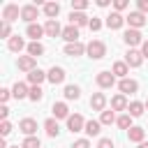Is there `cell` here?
Instances as JSON below:
<instances>
[{
    "label": "cell",
    "instance_id": "obj_1",
    "mask_svg": "<svg viewBox=\"0 0 148 148\" xmlns=\"http://www.w3.org/2000/svg\"><path fill=\"white\" fill-rule=\"evenodd\" d=\"M86 51H88V56H90L92 60H99V58L106 56V44L99 42V39H90L88 46H86Z\"/></svg>",
    "mask_w": 148,
    "mask_h": 148
},
{
    "label": "cell",
    "instance_id": "obj_2",
    "mask_svg": "<svg viewBox=\"0 0 148 148\" xmlns=\"http://www.w3.org/2000/svg\"><path fill=\"white\" fill-rule=\"evenodd\" d=\"M125 21L130 23V28L139 30V28H143V25H146V21H148V18H146V14H141V12L136 9V12H130V16H125Z\"/></svg>",
    "mask_w": 148,
    "mask_h": 148
},
{
    "label": "cell",
    "instance_id": "obj_3",
    "mask_svg": "<svg viewBox=\"0 0 148 148\" xmlns=\"http://www.w3.org/2000/svg\"><path fill=\"white\" fill-rule=\"evenodd\" d=\"M16 65H18V69H23V72L30 74V72L37 69V58H32V56H18Z\"/></svg>",
    "mask_w": 148,
    "mask_h": 148
},
{
    "label": "cell",
    "instance_id": "obj_4",
    "mask_svg": "<svg viewBox=\"0 0 148 148\" xmlns=\"http://www.w3.org/2000/svg\"><path fill=\"white\" fill-rule=\"evenodd\" d=\"M21 16V9H18V5H5V9H2V21L5 23H12V21H16Z\"/></svg>",
    "mask_w": 148,
    "mask_h": 148
},
{
    "label": "cell",
    "instance_id": "obj_5",
    "mask_svg": "<svg viewBox=\"0 0 148 148\" xmlns=\"http://www.w3.org/2000/svg\"><path fill=\"white\" fill-rule=\"evenodd\" d=\"M86 127V120H83V116H79V113H74V116H69L67 118V130L74 134V132H81Z\"/></svg>",
    "mask_w": 148,
    "mask_h": 148
},
{
    "label": "cell",
    "instance_id": "obj_6",
    "mask_svg": "<svg viewBox=\"0 0 148 148\" xmlns=\"http://www.w3.org/2000/svg\"><path fill=\"white\" fill-rule=\"evenodd\" d=\"M37 5H25V7H21V18L23 21H28V25L30 23H35V18H37Z\"/></svg>",
    "mask_w": 148,
    "mask_h": 148
},
{
    "label": "cell",
    "instance_id": "obj_7",
    "mask_svg": "<svg viewBox=\"0 0 148 148\" xmlns=\"http://www.w3.org/2000/svg\"><path fill=\"white\" fill-rule=\"evenodd\" d=\"M123 23H125V16H123L120 12H111V14L106 16V28H111V30H118Z\"/></svg>",
    "mask_w": 148,
    "mask_h": 148
},
{
    "label": "cell",
    "instance_id": "obj_8",
    "mask_svg": "<svg viewBox=\"0 0 148 148\" xmlns=\"http://www.w3.org/2000/svg\"><path fill=\"white\" fill-rule=\"evenodd\" d=\"M67 44H76L79 42V28L76 25H67V28H62V35H60Z\"/></svg>",
    "mask_w": 148,
    "mask_h": 148
},
{
    "label": "cell",
    "instance_id": "obj_9",
    "mask_svg": "<svg viewBox=\"0 0 148 148\" xmlns=\"http://www.w3.org/2000/svg\"><path fill=\"white\" fill-rule=\"evenodd\" d=\"M123 39H125V44H127V46H136V44H143V39H141V32H139V30H134V28H130V30L123 35Z\"/></svg>",
    "mask_w": 148,
    "mask_h": 148
},
{
    "label": "cell",
    "instance_id": "obj_10",
    "mask_svg": "<svg viewBox=\"0 0 148 148\" xmlns=\"http://www.w3.org/2000/svg\"><path fill=\"white\" fill-rule=\"evenodd\" d=\"M125 62H127V67H139V65L143 62V56H141V51H136V49H130V51H127V56H125Z\"/></svg>",
    "mask_w": 148,
    "mask_h": 148
},
{
    "label": "cell",
    "instance_id": "obj_11",
    "mask_svg": "<svg viewBox=\"0 0 148 148\" xmlns=\"http://www.w3.org/2000/svg\"><path fill=\"white\" fill-rule=\"evenodd\" d=\"M18 130H21L25 136H35V132H37V123H35L32 118H23V120L18 123Z\"/></svg>",
    "mask_w": 148,
    "mask_h": 148
},
{
    "label": "cell",
    "instance_id": "obj_12",
    "mask_svg": "<svg viewBox=\"0 0 148 148\" xmlns=\"http://www.w3.org/2000/svg\"><path fill=\"white\" fill-rule=\"evenodd\" d=\"M113 83H116L113 72H99V74H97V86H99V88H111Z\"/></svg>",
    "mask_w": 148,
    "mask_h": 148
},
{
    "label": "cell",
    "instance_id": "obj_13",
    "mask_svg": "<svg viewBox=\"0 0 148 148\" xmlns=\"http://www.w3.org/2000/svg\"><path fill=\"white\" fill-rule=\"evenodd\" d=\"M88 23H90V18H88L83 12H72V14H69V25L81 28V25H88Z\"/></svg>",
    "mask_w": 148,
    "mask_h": 148
},
{
    "label": "cell",
    "instance_id": "obj_14",
    "mask_svg": "<svg viewBox=\"0 0 148 148\" xmlns=\"http://www.w3.org/2000/svg\"><path fill=\"white\" fill-rule=\"evenodd\" d=\"M118 88H120L123 95H127V92H136V90H139V83H136L134 79H120Z\"/></svg>",
    "mask_w": 148,
    "mask_h": 148
},
{
    "label": "cell",
    "instance_id": "obj_15",
    "mask_svg": "<svg viewBox=\"0 0 148 148\" xmlns=\"http://www.w3.org/2000/svg\"><path fill=\"white\" fill-rule=\"evenodd\" d=\"M44 32H46L49 37H58V35H62V28H60L58 21H46V23H44Z\"/></svg>",
    "mask_w": 148,
    "mask_h": 148
},
{
    "label": "cell",
    "instance_id": "obj_16",
    "mask_svg": "<svg viewBox=\"0 0 148 148\" xmlns=\"http://www.w3.org/2000/svg\"><path fill=\"white\" fill-rule=\"evenodd\" d=\"M25 35L32 37V42H39V37L44 35V25H39V23H30L28 30H25Z\"/></svg>",
    "mask_w": 148,
    "mask_h": 148
},
{
    "label": "cell",
    "instance_id": "obj_17",
    "mask_svg": "<svg viewBox=\"0 0 148 148\" xmlns=\"http://www.w3.org/2000/svg\"><path fill=\"white\" fill-rule=\"evenodd\" d=\"M49 81L56 86V83H62L65 81V69L62 67H51L49 69Z\"/></svg>",
    "mask_w": 148,
    "mask_h": 148
},
{
    "label": "cell",
    "instance_id": "obj_18",
    "mask_svg": "<svg viewBox=\"0 0 148 148\" xmlns=\"http://www.w3.org/2000/svg\"><path fill=\"white\" fill-rule=\"evenodd\" d=\"M12 95H14L16 99H23V97H28V95H30V88H28L25 83L16 81V83H14V88H12Z\"/></svg>",
    "mask_w": 148,
    "mask_h": 148
},
{
    "label": "cell",
    "instance_id": "obj_19",
    "mask_svg": "<svg viewBox=\"0 0 148 148\" xmlns=\"http://www.w3.org/2000/svg\"><path fill=\"white\" fill-rule=\"evenodd\" d=\"M90 106H92L95 111H104V106H106V97H104V92H95V95L90 97Z\"/></svg>",
    "mask_w": 148,
    "mask_h": 148
},
{
    "label": "cell",
    "instance_id": "obj_20",
    "mask_svg": "<svg viewBox=\"0 0 148 148\" xmlns=\"http://www.w3.org/2000/svg\"><path fill=\"white\" fill-rule=\"evenodd\" d=\"M127 136H130V141H134V143H143V136H146V130L143 127H132V130H127Z\"/></svg>",
    "mask_w": 148,
    "mask_h": 148
},
{
    "label": "cell",
    "instance_id": "obj_21",
    "mask_svg": "<svg viewBox=\"0 0 148 148\" xmlns=\"http://www.w3.org/2000/svg\"><path fill=\"white\" fill-rule=\"evenodd\" d=\"M83 51H86V46H83L81 42H76V44H67V46H65V56H72V58L83 56Z\"/></svg>",
    "mask_w": 148,
    "mask_h": 148
},
{
    "label": "cell",
    "instance_id": "obj_22",
    "mask_svg": "<svg viewBox=\"0 0 148 148\" xmlns=\"http://www.w3.org/2000/svg\"><path fill=\"white\" fill-rule=\"evenodd\" d=\"M127 106H130V104H127V99H125L123 92H118V95L111 99V109H113V111H125Z\"/></svg>",
    "mask_w": 148,
    "mask_h": 148
},
{
    "label": "cell",
    "instance_id": "obj_23",
    "mask_svg": "<svg viewBox=\"0 0 148 148\" xmlns=\"http://www.w3.org/2000/svg\"><path fill=\"white\" fill-rule=\"evenodd\" d=\"M44 14L49 16V21H56V16L60 14V5L58 2H46L44 5Z\"/></svg>",
    "mask_w": 148,
    "mask_h": 148
},
{
    "label": "cell",
    "instance_id": "obj_24",
    "mask_svg": "<svg viewBox=\"0 0 148 148\" xmlns=\"http://www.w3.org/2000/svg\"><path fill=\"white\" fill-rule=\"evenodd\" d=\"M7 46H9V51L18 53V51L25 46V42H23V37H18V35H12V37H9V42H7Z\"/></svg>",
    "mask_w": 148,
    "mask_h": 148
},
{
    "label": "cell",
    "instance_id": "obj_25",
    "mask_svg": "<svg viewBox=\"0 0 148 148\" xmlns=\"http://www.w3.org/2000/svg\"><path fill=\"white\" fill-rule=\"evenodd\" d=\"M51 111H53V116H56V118H69V109H67V104H65V102H56Z\"/></svg>",
    "mask_w": 148,
    "mask_h": 148
},
{
    "label": "cell",
    "instance_id": "obj_26",
    "mask_svg": "<svg viewBox=\"0 0 148 148\" xmlns=\"http://www.w3.org/2000/svg\"><path fill=\"white\" fill-rule=\"evenodd\" d=\"M99 127H102V123H99V120H88V123H86V127H83V132H86L88 136H97V134L102 132Z\"/></svg>",
    "mask_w": 148,
    "mask_h": 148
},
{
    "label": "cell",
    "instance_id": "obj_27",
    "mask_svg": "<svg viewBox=\"0 0 148 148\" xmlns=\"http://www.w3.org/2000/svg\"><path fill=\"white\" fill-rule=\"evenodd\" d=\"M44 130H46L49 136H58V134H60V127H58V120H56V118H49V120L44 123Z\"/></svg>",
    "mask_w": 148,
    "mask_h": 148
},
{
    "label": "cell",
    "instance_id": "obj_28",
    "mask_svg": "<svg viewBox=\"0 0 148 148\" xmlns=\"http://www.w3.org/2000/svg\"><path fill=\"white\" fill-rule=\"evenodd\" d=\"M44 79H49V74H44L42 69H35V72H30V74H28V81H30L32 86H39Z\"/></svg>",
    "mask_w": 148,
    "mask_h": 148
},
{
    "label": "cell",
    "instance_id": "obj_29",
    "mask_svg": "<svg viewBox=\"0 0 148 148\" xmlns=\"http://www.w3.org/2000/svg\"><path fill=\"white\" fill-rule=\"evenodd\" d=\"M111 72H113V76H120V79H127V72H130V67H127V62H116Z\"/></svg>",
    "mask_w": 148,
    "mask_h": 148
},
{
    "label": "cell",
    "instance_id": "obj_30",
    "mask_svg": "<svg viewBox=\"0 0 148 148\" xmlns=\"http://www.w3.org/2000/svg\"><path fill=\"white\" fill-rule=\"evenodd\" d=\"M143 109H146V104H141V102H132V104L127 106V113H130L132 118H139V116L143 113Z\"/></svg>",
    "mask_w": 148,
    "mask_h": 148
},
{
    "label": "cell",
    "instance_id": "obj_31",
    "mask_svg": "<svg viewBox=\"0 0 148 148\" xmlns=\"http://www.w3.org/2000/svg\"><path fill=\"white\" fill-rule=\"evenodd\" d=\"M42 53H44V46H42L39 42H30V44H28V56L37 58V56H42Z\"/></svg>",
    "mask_w": 148,
    "mask_h": 148
},
{
    "label": "cell",
    "instance_id": "obj_32",
    "mask_svg": "<svg viewBox=\"0 0 148 148\" xmlns=\"http://www.w3.org/2000/svg\"><path fill=\"white\" fill-rule=\"evenodd\" d=\"M65 97H67V99H79V97H81L79 86H65Z\"/></svg>",
    "mask_w": 148,
    "mask_h": 148
},
{
    "label": "cell",
    "instance_id": "obj_33",
    "mask_svg": "<svg viewBox=\"0 0 148 148\" xmlns=\"http://www.w3.org/2000/svg\"><path fill=\"white\" fill-rule=\"evenodd\" d=\"M116 123H118V127H120V130H132V127H134V125H132V116H130V113L120 116Z\"/></svg>",
    "mask_w": 148,
    "mask_h": 148
},
{
    "label": "cell",
    "instance_id": "obj_34",
    "mask_svg": "<svg viewBox=\"0 0 148 148\" xmlns=\"http://www.w3.org/2000/svg\"><path fill=\"white\" fill-rule=\"evenodd\" d=\"M21 148H42V143H39L37 136H25L23 143H21Z\"/></svg>",
    "mask_w": 148,
    "mask_h": 148
},
{
    "label": "cell",
    "instance_id": "obj_35",
    "mask_svg": "<svg viewBox=\"0 0 148 148\" xmlns=\"http://www.w3.org/2000/svg\"><path fill=\"white\" fill-rule=\"evenodd\" d=\"M113 120H116L113 109H111V111H102V116H99V123H102V125H111Z\"/></svg>",
    "mask_w": 148,
    "mask_h": 148
},
{
    "label": "cell",
    "instance_id": "obj_36",
    "mask_svg": "<svg viewBox=\"0 0 148 148\" xmlns=\"http://www.w3.org/2000/svg\"><path fill=\"white\" fill-rule=\"evenodd\" d=\"M28 97H30L32 102H39V99L44 97V90H42L39 86H32V88H30V95H28Z\"/></svg>",
    "mask_w": 148,
    "mask_h": 148
},
{
    "label": "cell",
    "instance_id": "obj_37",
    "mask_svg": "<svg viewBox=\"0 0 148 148\" xmlns=\"http://www.w3.org/2000/svg\"><path fill=\"white\" fill-rule=\"evenodd\" d=\"M86 7H88L86 0H72V12H83Z\"/></svg>",
    "mask_w": 148,
    "mask_h": 148
},
{
    "label": "cell",
    "instance_id": "obj_38",
    "mask_svg": "<svg viewBox=\"0 0 148 148\" xmlns=\"http://www.w3.org/2000/svg\"><path fill=\"white\" fill-rule=\"evenodd\" d=\"M113 7H116V12H123V9H127V7H130V2H127V0H116V2H113Z\"/></svg>",
    "mask_w": 148,
    "mask_h": 148
},
{
    "label": "cell",
    "instance_id": "obj_39",
    "mask_svg": "<svg viewBox=\"0 0 148 148\" xmlns=\"http://www.w3.org/2000/svg\"><path fill=\"white\" fill-rule=\"evenodd\" d=\"M88 28H90L92 32H97V30L102 28V21H99V18H90V23H88Z\"/></svg>",
    "mask_w": 148,
    "mask_h": 148
},
{
    "label": "cell",
    "instance_id": "obj_40",
    "mask_svg": "<svg viewBox=\"0 0 148 148\" xmlns=\"http://www.w3.org/2000/svg\"><path fill=\"white\" fill-rule=\"evenodd\" d=\"M9 132H12V125H9V120H2V125H0V134H2V136H7Z\"/></svg>",
    "mask_w": 148,
    "mask_h": 148
},
{
    "label": "cell",
    "instance_id": "obj_41",
    "mask_svg": "<svg viewBox=\"0 0 148 148\" xmlns=\"http://www.w3.org/2000/svg\"><path fill=\"white\" fill-rule=\"evenodd\" d=\"M9 32H12V28H9V23H5V21H2V25H0V35L9 39Z\"/></svg>",
    "mask_w": 148,
    "mask_h": 148
},
{
    "label": "cell",
    "instance_id": "obj_42",
    "mask_svg": "<svg viewBox=\"0 0 148 148\" xmlns=\"http://www.w3.org/2000/svg\"><path fill=\"white\" fill-rule=\"evenodd\" d=\"M97 148H113V141H111V139H99Z\"/></svg>",
    "mask_w": 148,
    "mask_h": 148
},
{
    "label": "cell",
    "instance_id": "obj_43",
    "mask_svg": "<svg viewBox=\"0 0 148 148\" xmlns=\"http://www.w3.org/2000/svg\"><path fill=\"white\" fill-rule=\"evenodd\" d=\"M72 148H90V143H88V139H79V141H74Z\"/></svg>",
    "mask_w": 148,
    "mask_h": 148
},
{
    "label": "cell",
    "instance_id": "obj_44",
    "mask_svg": "<svg viewBox=\"0 0 148 148\" xmlns=\"http://www.w3.org/2000/svg\"><path fill=\"white\" fill-rule=\"evenodd\" d=\"M136 7H139V12H141V14H146V12H148V0H139V2H136Z\"/></svg>",
    "mask_w": 148,
    "mask_h": 148
},
{
    "label": "cell",
    "instance_id": "obj_45",
    "mask_svg": "<svg viewBox=\"0 0 148 148\" xmlns=\"http://www.w3.org/2000/svg\"><path fill=\"white\" fill-rule=\"evenodd\" d=\"M9 95H12V92H9L7 88H2V90H0V102H7V99H9Z\"/></svg>",
    "mask_w": 148,
    "mask_h": 148
},
{
    "label": "cell",
    "instance_id": "obj_46",
    "mask_svg": "<svg viewBox=\"0 0 148 148\" xmlns=\"http://www.w3.org/2000/svg\"><path fill=\"white\" fill-rule=\"evenodd\" d=\"M141 56H143V58H148V39L141 44Z\"/></svg>",
    "mask_w": 148,
    "mask_h": 148
},
{
    "label": "cell",
    "instance_id": "obj_47",
    "mask_svg": "<svg viewBox=\"0 0 148 148\" xmlns=\"http://www.w3.org/2000/svg\"><path fill=\"white\" fill-rule=\"evenodd\" d=\"M7 116H9V109H7V106H2V109H0V118H2V120H7Z\"/></svg>",
    "mask_w": 148,
    "mask_h": 148
},
{
    "label": "cell",
    "instance_id": "obj_48",
    "mask_svg": "<svg viewBox=\"0 0 148 148\" xmlns=\"http://www.w3.org/2000/svg\"><path fill=\"white\" fill-rule=\"evenodd\" d=\"M139 148H148V141H143V143H139Z\"/></svg>",
    "mask_w": 148,
    "mask_h": 148
},
{
    "label": "cell",
    "instance_id": "obj_49",
    "mask_svg": "<svg viewBox=\"0 0 148 148\" xmlns=\"http://www.w3.org/2000/svg\"><path fill=\"white\" fill-rule=\"evenodd\" d=\"M9 148H21V146H9Z\"/></svg>",
    "mask_w": 148,
    "mask_h": 148
},
{
    "label": "cell",
    "instance_id": "obj_50",
    "mask_svg": "<svg viewBox=\"0 0 148 148\" xmlns=\"http://www.w3.org/2000/svg\"><path fill=\"white\" fill-rule=\"evenodd\" d=\"M146 109H148V102H146Z\"/></svg>",
    "mask_w": 148,
    "mask_h": 148
}]
</instances>
